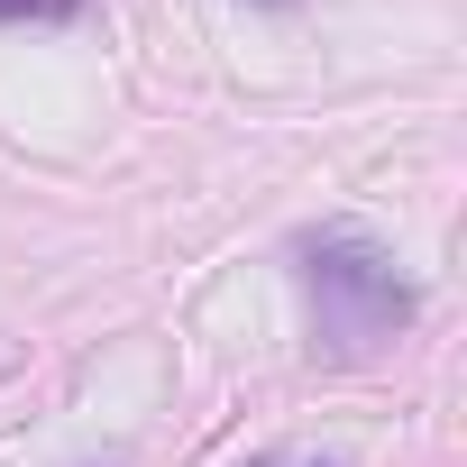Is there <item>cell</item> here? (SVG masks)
I'll return each instance as SVG.
<instances>
[{
    "label": "cell",
    "mask_w": 467,
    "mask_h": 467,
    "mask_svg": "<svg viewBox=\"0 0 467 467\" xmlns=\"http://www.w3.org/2000/svg\"><path fill=\"white\" fill-rule=\"evenodd\" d=\"M294 257H303L312 348H321V358H367V348H385V339L421 312L412 275L394 266V248L367 239V229H312Z\"/></svg>",
    "instance_id": "1"
},
{
    "label": "cell",
    "mask_w": 467,
    "mask_h": 467,
    "mask_svg": "<svg viewBox=\"0 0 467 467\" xmlns=\"http://www.w3.org/2000/svg\"><path fill=\"white\" fill-rule=\"evenodd\" d=\"M56 28V19H83V0H0V28Z\"/></svg>",
    "instance_id": "2"
},
{
    "label": "cell",
    "mask_w": 467,
    "mask_h": 467,
    "mask_svg": "<svg viewBox=\"0 0 467 467\" xmlns=\"http://www.w3.org/2000/svg\"><path fill=\"white\" fill-rule=\"evenodd\" d=\"M266 10H285V0H266Z\"/></svg>",
    "instance_id": "3"
},
{
    "label": "cell",
    "mask_w": 467,
    "mask_h": 467,
    "mask_svg": "<svg viewBox=\"0 0 467 467\" xmlns=\"http://www.w3.org/2000/svg\"><path fill=\"white\" fill-rule=\"evenodd\" d=\"M266 467H285V458H266Z\"/></svg>",
    "instance_id": "4"
}]
</instances>
